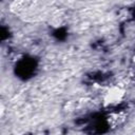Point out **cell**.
<instances>
[{
    "mask_svg": "<svg viewBox=\"0 0 135 135\" xmlns=\"http://www.w3.org/2000/svg\"><path fill=\"white\" fill-rule=\"evenodd\" d=\"M126 97V89L122 88L121 85L115 84L110 86L103 94L102 97V102L104 107L112 108L116 107L119 103L122 102V100Z\"/></svg>",
    "mask_w": 135,
    "mask_h": 135,
    "instance_id": "cell-1",
    "label": "cell"
},
{
    "mask_svg": "<svg viewBox=\"0 0 135 135\" xmlns=\"http://www.w3.org/2000/svg\"><path fill=\"white\" fill-rule=\"evenodd\" d=\"M126 119V114L123 112H113L108 116V124L115 128L120 126Z\"/></svg>",
    "mask_w": 135,
    "mask_h": 135,
    "instance_id": "cell-2",
    "label": "cell"
},
{
    "mask_svg": "<svg viewBox=\"0 0 135 135\" xmlns=\"http://www.w3.org/2000/svg\"><path fill=\"white\" fill-rule=\"evenodd\" d=\"M132 61H133V63H135V55L132 57Z\"/></svg>",
    "mask_w": 135,
    "mask_h": 135,
    "instance_id": "cell-3",
    "label": "cell"
},
{
    "mask_svg": "<svg viewBox=\"0 0 135 135\" xmlns=\"http://www.w3.org/2000/svg\"><path fill=\"white\" fill-rule=\"evenodd\" d=\"M133 77H134V79H135V70H134V73H133Z\"/></svg>",
    "mask_w": 135,
    "mask_h": 135,
    "instance_id": "cell-4",
    "label": "cell"
}]
</instances>
